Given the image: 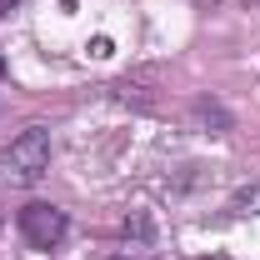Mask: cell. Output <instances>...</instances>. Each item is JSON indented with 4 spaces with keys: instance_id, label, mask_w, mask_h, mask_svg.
<instances>
[{
    "instance_id": "6da1fadb",
    "label": "cell",
    "mask_w": 260,
    "mask_h": 260,
    "mask_svg": "<svg viewBox=\"0 0 260 260\" xmlns=\"http://www.w3.org/2000/svg\"><path fill=\"white\" fill-rule=\"evenodd\" d=\"M45 170H50V135L40 125L20 130V135L0 150V180H5V185H35Z\"/></svg>"
},
{
    "instance_id": "7a4b0ae2",
    "label": "cell",
    "mask_w": 260,
    "mask_h": 260,
    "mask_svg": "<svg viewBox=\"0 0 260 260\" xmlns=\"http://www.w3.org/2000/svg\"><path fill=\"white\" fill-rule=\"evenodd\" d=\"M65 230H70V220H65V210H55V205H45V200H30L25 210H20V235L30 240L35 250H55L65 240Z\"/></svg>"
},
{
    "instance_id": "3957f363",
    "label": "cell",
    "mask_w": 260,
    "mask_h": 260,
    "mask_svg": "<svg viewBox=\"0 0 260 260\" xmlns=\"http://www.w3.org/2000/svg\"><path fill=\"white\" fill-rule=\"evenodd\" d=\"M85 50H90L95 60H105V55H115V45H110V35H95V40H90Z\"/></svg>"
},
{
    "instance_id": "277c9868",
    "label": "cell",
    "mask_w": 260,
    "mask_h": 260,
    "mask_svg": "<svg viewBox=\"0 0 260 260\" xmlns=\"http://www.w3.org/2000/svg\"><path fill=\"white\" fill-rule=\"evenodd\" d=\"M15 5H20V0H0V15H10V10H15Z\"/></svg>"
},
{
    "instance_id": "5b68a950",
    "label": "cell",
    "mask_w": 260,
    "mask_h": 260,
    "mask_svg": "<svg viewBox=\"0 0 260 260\" xmlns=\"http://www.w3.org/2000/svg\"><path fill=\"white\" fill-rule=\"evenodd\" d=\"M245 5H255V10H260V0H245Z\"/></svg>"
},
{
    "instance_id": "8992f818",
    "label": "cell",
    "mask_w": 260,
    "mask_h": 260,
    "mask_svg": "<svg viewBox=\"0 0 260 260\" xmlns=\"http://www.w3.org/2000/svg\"><path fill=\"white\" fill-rule=\"evenodd\" d=\"M0 75H5V60H0Z\"/></svg>"
},
{
    "instance_id": "52a82bcc",
    "label": "cell",
    "mask_w": 260,
    "mask_h": 260,
    "mask_svg": "<svg viewBox=\"0 0 260 260\" xmlns=\"http://www.w3.org/2000/svg\"><path fill=\"white\" fill-rule=\"evenodd\" d=\"M215 260H225V255H215Z\"/></svg>"
}]
</instances>
